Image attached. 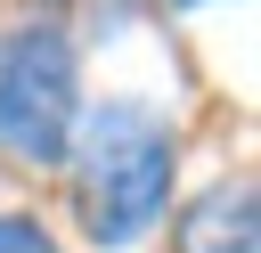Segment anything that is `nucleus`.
<instances>
[{"instance_id":"obj_1","label":"nucleus","mask_w":261,"mask_h":253,"mask_svg":"<svg viewBox=\"0 0 261 253\" xmlns=\"http://www.w3.org/2000/svg\"><path fill=\"white\" fill-rule=\"evenodd\" d=\"M171 171H179V147H171V122L139 98H98L73 114V139H65V188H73V220L98 253H130L163 204H171Z\"/></svg>"},{"instance_id":"obj_2","label":"nucleus","mask_w":261,"mask_h":253,"mask_svg":"<svg viewBox=\"0 0 261 253\" xmlns=\"http://www.w3.org/2000/svg\"><path fill=\"white\" fill-rule=\"evenodd\" d=\"M82 114V65L57 24H16L0 41V163H65Z\"/></svg>"},{"instance_id":"obj_3","label":"nucleus","mask_w":261,"mask_h":253,"mask_svg":"<svg viewBox=\"0 0 261 253\" xmlns=\"http://www.w3.org/2000/svg\"><path fill=\"white\" fill-rule=\"evenodd\" d=\"M171 253H261V196H253V180H212L179 212Z\"/></svg>"},{"instance_id":"obj_4","label":"nucleus","mask_w":261,"mask_h":253,"mask_svg":"<svg viewBox=\"0 0 261 253\" xmlns=\"http://www.w3.org/2000/svg\"><path fill=\"white\" fill-rule=\"evenodd\" d=\"M0 253H57V245H49V229H41V220L0 212Z\"/></svg>"},{"instance_id":"obj_5","label":"nucleus","mask_w":261,"mask_h":253,"mask_svg":"<svg viewBox=\"0 0 261 253\" xmlns=\"http://www.w3.org/2000/svg\"><path fill=\"white\" fill-rule=\"evenodd\" d=\"M163 8H204V0H163Z\"/></svg>"}]
</instances>
